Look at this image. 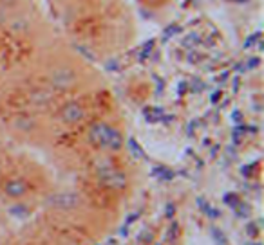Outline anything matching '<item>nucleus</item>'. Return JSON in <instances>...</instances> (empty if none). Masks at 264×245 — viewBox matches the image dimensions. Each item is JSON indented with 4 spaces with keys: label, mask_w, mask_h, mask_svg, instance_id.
<instances>
[{
    "label": "nucleus",
    "mask_w": 264,
    "mask_h": 245,
    "mask_svg": "<svg viewBox=\"0 0 264 245\" xmlns=\"http://www.w3.org/2000/svg\"><path fill=\"white\" fill-rule=\"evenodd\" d=\"M89 139L94 145L102 146L105 150L118 151L122 150L123 146V135L120 130H116L114 126L107 125V123H96L90 126Z\"/></svg>",
    "instance_id": "nucleus-1"
},
{
    "label": "nucleus",
    "mask_w": 264,
    "mask_h": 245,
    "mask_svg": "<svg viewBox=\"0 0 264 245\" xmlns=\"http://www.w3.org/2000/svg\"><path fill=\"white\" fill-rule=\"evenodd\" d=\"M98 175H100V180H102L103 186H109V188L114 189H122L127 186V177L123 175L122 171L114 170V168H100L98 170Z\"/></svg>",
    "instance_id": "nucleus-2"
},
{
    "label": "nucleus",
    "mask_w": 264,
    "mask_h": 245,
    "mask_svg": "<svg viewBox=\"0 0 264 245\" xmlns=\"http://www.w3.org/2000/svg\"><path fill=\"white\" fill-rule=\"evenodd\" d=\"M47 204L56 209H72L80 204V196L71 191H64V193H54L47 198Z\"/></svg>",
    "instance_id": "nucleus-3"
},
{
    "label": "nucleus",
    "mask_w": 264,
    "mask_h": 245,
    "mask_svg": "<svg viewBox=\"0 0 264 245\" xmlns=\"http://www.w3.org/2000/svg\"><path fill=\"white\" fill-rule=\"evenodd\" d=\"M74 83H76V74L71 69H67V67L56 69L51 76V85L54 88H60V90L71 88Z\"/></svg>",
    "instance_id": "nucleus-4"
},
{
    "label": "nucleus",
    "mask_w": 264,
    "mask_h": 245,
    "mask_svg": "<svg viewBox=\"0 0 264 245\" xmlns=\"http://www.w3.org/2000/svg\"><path fill=\"white\" fill-rule=\"evenodd\" d=\"M84 108H82V105H78V103H67L62 110H60V119L64 121V123H67V125H74V123H80V121L84 119Z\"/></svg>",
    "instance_id": "nucleus-5"
},
{
    "label": "nucleus",
    "mask_w": 264,
    "mask_h": 245,
    "mask_svg": "<svg viewBox=\"0 0 264 245\" xmlns=\"http://www.w3.org/2000/svg\"><path fill=\"white\" fill-rule=\"evenodd\" d=\"M4 191H6V195H9L11 198H20L22 195H26L27 191V186L24 180H20V179H13V180H7L6 186H4Z\"/></svg>",
    "instance_id": "nucleus-6"
},
{
    "label": "nucleus",
    "mask_w": 264,
    "mask_h": 245,
    "mask_svg": "<svg viewBox=\"0 0 264 245\" xmlns=\"http://www.w3.org/2000/svg\"><path fill=\"white\" fill-rule=\"evenodd\" d=\"M11 29L15 33H22V31H27L29 29V24H27L26 20H11Z\"/></svg>",
    "instance_id": "nucleus-7"
},
{
    "label": "nucleus",
    "mask_w": 264,
    "mask_h": 245,
    "mask_svg": "<svg viewBox=\"0 0 264 245\" xmlns=\"http://www.w3.org/2000/svg\"><path fill=\"white\" fill-rule=\"evenodd\" d=\"M129 148H130V151H132V155H136V157H140V159L143 157V150L138 146V143H136L134 139H130L129 141Z\"/></svg>",
    "instance_id": "nucleus-8"
},
{
    "label": "nucleus",
    "mask_w": 264,
    "mask_h": 245,
    "mask_svg": "<svg viewBox=\"0 0 264 245\" xmlns=\"http://www.w3.org/2000/svg\"><path fill=\"white\" fill-rule=\"evenodd\" d=\"M7 22V13L4 7H0V25H4Z\"/></svg>",
    "instance_id": "nucleus-9"
},
{
    "label": "nucleus",
    "mask_w": 264,
    "mask_h": 245,
    "mask_svg": "<svg viewBox=\"0 0 264 245\" xmlns=\"http://www.w3.org/2000/svg\"><path fill=\"white\" fill-rule=\"evenodd\" d=\"M176 233H177V226H172L170 227V233H168V240H170V242H174V236H176Z\"/></svg>",
    "instance_id": "nucleus-10"
},
{
    "label": "nucleus",
    "mask_w": 264,
    "mask_h": 245,
    "mask_svg": "<svg viewBox=\"0 0 264 245\" xmlns=\"http://www.w3.org/2000/svg\"><path fill=\"white\" fill-rule=\"evenodd\" d=\"M167 214H168V216H172V214H174V206H172V204H168V211H167Z\"/></svg>",
    "instance_id": "nucleus-11"
}]
</instances>
